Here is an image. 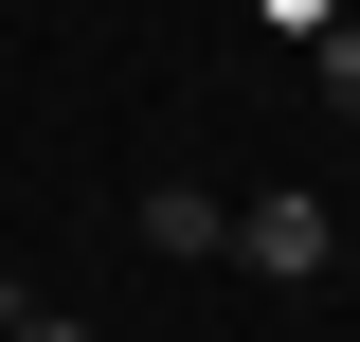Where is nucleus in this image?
Instances as JSON below:
<instances>
[{"mask_svg":"<svg viewBox=\"0 0 360 342\" xmlns=\"http://www.w3.org/2000/svg\"><path fill=\"white\" fill-rule=\"evenodd\" d=\"M217 253H252L270 289H324V270H342V198H234Z\"/></svg>","mask_w":360,"mask_h":342,"instance_id":"nucleus-1","label":"nucleus"},{"mask_svg":"<svg viewBox=\"0 0 360 342\" xmlns=\"http://www.w3.org/2000/svg\"><path fill=\"white\" fill-rule=\"evenodd\" d=\"M127 234H144L162 270H198V253L234 234V198H198V180H162V198H127Z\"/></svg>","mask_w":360,"mask_h":342,"instance_id":"nucleus-2","label":"nucleus"},{"mask_svg":"<svg viewBox=\"0 0 360 342\" xmlns=\"http://www.w3.org/2000/svg\"><path fill=\"white\" fill-rule=\"evenodd\" d=\"M324 108H342V127H360V0H342V18H324Z\"/></svg>","mask_w":360,"mask_h":342,"instance_id":"nucleus-3","label":"nucleus"},{"mask_svg":"<svg viewBox=\"0 0 360 342\" xmlns=\"http://www.w3.org/2000/svg\"><path fill=\"white\" fill-rule=\"evenodd\" d=\"M0 342H90V324H54V306H0Z\"/></svg>","mask_w":360,"mask_h":342,"instance_id":"nucleus-4","label":"nucleus"},{"mask_svg":"<svg viewBox=\"0 0 360 342\" xmlns=\"http://www.w3.org/2000/svg\"><path fill=\"white\" fill-rule=\"evenodd\" d=\"M270 18H288V37H324V18H342V0H270Z\"/></svg>","mask_w":360,"mask_h":342,"instance_id":"nucleus-5","label":"nucleus"}]
</instances>
